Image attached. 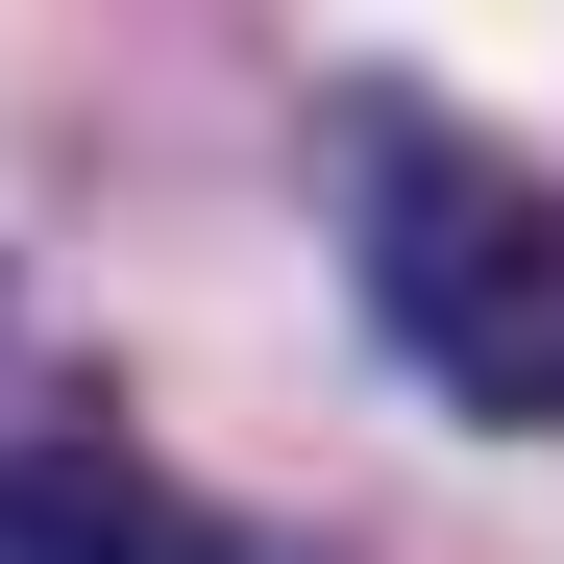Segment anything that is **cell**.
Here are the masks:
<instances>
[{
	"label": "cell",
	"instance_id": "cell-2",
	"mask_svg": "<svg viewBox=\"0 0 564 564\" xmlns=\"http://www.w3.org/2000/svg\"><path fill=\"white\" fill-rule=\"evenodd\" d=\"M0 564H295V540H246V516H197L148 442H99V417H25L0 442Z\"/></svg>",
	"mask_w": 564,
	"mask_h": 564
},
{
	"label": "cell",
	"instance_id": "cell-1",
	"mask_svg": "<svg viewBox=\"0 0 564 564\" xmlns=\"http://www.w3.org/2000/svg\"><path fill=\"white\" fill-rule=\"evenodd\" d=\"M344 270L442 417L564 442V172H516L442 99H344Z\"/></svg>",
	"mask_w": 564,
	"mask_h": 564
}]
</instances>
